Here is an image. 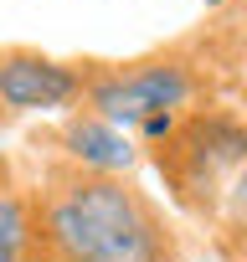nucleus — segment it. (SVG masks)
<instances>
[{"mask_svg":"<svg viewBox=\"0 0 247 262\" xmlns=\"http://www.w3.org/2000/svg\"><path fill=\"white\" fill-rule=\"evenodd\" d=\"M170 201L201 221H216L232 180L247 170V113L237 108H191L150 149Z\"/></svg>","mask_w":247,"mask_h":262,"instance_id":"2","label":"nucleus"},{"mask_svg":"<svg viewBox=\"0 0 247 262\" xmlns=\"http://www.w3.org/2000/svg\"><path fill=\"white\" fill-rule=\"evenodd\" d=\"M57 155L83 165V170H103V175H129L139 165V144L129 139V128H118L113 118H103L93 108H77L62 118Z\"/></svg>","mask_w":247,"mask_h":262,"instance_id":"5","label":"nucleus"},{"mask_svg":"<svg viewBox=\"0 0 247 262\" xmlns=\"http://www.w3.org/2000/svg\"><path fill=\"white\" fill-rule=\"evenodd\" d=\"M216 236H221V247L237 257V262H247V170L232 180V190H227V201H221V211H216Z\"/></svg>","mask_w":247,"mask_h":262,"instance_id":"7","label":"nucleus"},{"mask_svg":"<svg viewBox=\"0 0 247 262\" xmlns=\"http://www.w3.org/2000/svg\"><path fill=\"white\" fill-rule=\"evenodd\" d=\"M93 67L98 62H57V57H42L26 47H6L0 52V108H11V113L77 108V103H88Z\"/></svg>","mask_w":247,"mask_h":262,"instance_id":"4","label":"nucleus"},{"mask_svg":"<svg viewBox=\"0 0 247 262\" xmlns=\"http://www.w3.org/2000/svg\"><path fill=\"white\" fill-rule=\"evenodd\" d=\"M36 190L42 262H180L175 231L134 175L47 160Z\"/></svg>","mask_w":247,"mask_h":262,"instance_id":"1","label":"nucleus"},{"mask_svg":"<svg viewBox=\"0 0 247 262\" xmlns=\"http://www.w3.org/2000/svg\"><path fill=\"white\" fill-rule=\"evenodd\" d=\"M0 262H42V226H36V190L0 155Z\"/></svg>","mask_w":247,"mask_h":262,"instance_id":"6","label":"nucleus"},{"mask_svg":"<svg viewBox=\"0 0 247 262\" xmlns=\"http://www.w3.org/2000/svg\"><path fill=\"white\" fill-rule=\"evenodd\" d=\"M206 6H227V0H206Z\"/></svg>","mask_w":247,"mask_h":262,"instance_id":"8","label":"nucleus"},{"mask_svg":"<svg viewBox=\"0 0 247 262\" xmlns=\"http://www.w3.org/2000/svg\"><path fill=\"white\" fill-rule=\"evenodd\" d=\"M201 98V72L191 57L165 52V57H145V62H118V67H93V88H88V108L113 118L118 128H139L160 113H191V103Z\"/></svg>","mask_w":247,"mask_h":262,"instance_id":"3","label":"nucleus"}]
</instances>
